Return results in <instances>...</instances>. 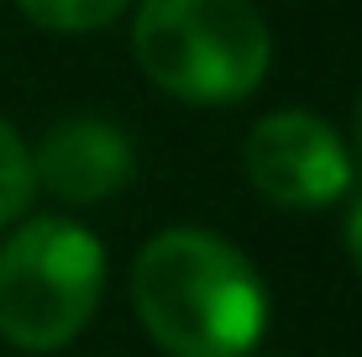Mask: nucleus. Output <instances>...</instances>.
I'll use <instances>...</instances> for the list:
<instances>
[{
  "mask_svg": "<svg viewBox=\"0 0 362 357\" xmlns=\"http://www.w3.org/2000/svg\"><path fill=\"white\" fill-rule=\"evenodd\" d=\"M132 168H136V158H132L127 131L100 121V116L58 121L32 153V179L47 184V194H58L69 205L110 200L132 179Z\"/></svg>",
  "mask_w": 362,
  "mask_h": 357,
  "instance_id": "obj_5",
  "label": "nucleus"
},
{
  "mask_svg": "<svg viewBox=\"0 0 362 357\" xmlns=\"http://www.w3.org/2000/svg\"><path fill=\"white\" fill-rule=\"evenodd\" d=\"M32 189H37V179H32V153H27V142H21L16 131L0 121V231L27 211Z\"/></svg>",
  "mask_w": 362,
  "mask_h": 357,
  "instance_id": "obj_7",
  "label": "nucleus"
},
{
  "mask_svg": "<svg viewBox=\"0 0 362 357\" xmlns=\"http://www.w3.org/2000/svg\"><path fill=\"white\" fill-rule=\"evenodd\" d=\"M21 11L47 32H64V37H79V32H100L132 6V0H16Z\"/></svg>",
  "mask_w": 362,
  "mask_h": 357,
  "instance_id": "obj_6",
  "label": "nucleus"
},
{
  "mask_svg": "<svg viewBox=\"0 0 362 357\" xmlns=\"http://www.w3.org/2000/svg\"><path fill=\"white\" fill-rule=\"evenodd\" d=\"M341 237H346V257H352L357 274H362V189L352 194V205H346V226H341Z\"/></svg>",
  "mask_w": 362,
  "mask_h": 357,
  "instance_id": "obj_8",
  "label": "nucleus"
},
{
  "mask_svg": "<svg viewBox=\"0 0 362 357\" xmlns=\"http://www.w3.org/2000/svg\"><path fill=\"white\" fill-rule=\"evenodd\" d=\"M132 47L147 79L189 105L247 100L273 58L252 0H142Z\"/></svg>",
  "mask_w": 362,
  "mask_h": 357,
  "instance_id": "obj_2",
  "label": "nucleus"
},
{
  "mask_svg": "<svg viewBox=\"0 0 362 357\" xmlns=\"http://www.w3.org/2000/svg\"><path fill=\"white\" fill-rule=\"evenodd\" d=\"M352 142H357V153H362V100H357V110H352Z\"/></svg>",
  "mask_w": 362,
  "mask_h": 357,
  "instance_id": "obj_9",
  "label": "nucleus"
},
{
  "mask_svg": "<svg viewBox=\"0 0 362 357\" xmlns=\"http://www.w3.org/2000/svg\"><path fill=\"white\" fill-rule=\"evenodd\" d=\"M105 247L64 216L27 221L0 247V336L21 352H58L90 326Z\"/></svg>",
  "mask_w": 362,
  "mask_h": 357,
  "instance_id": "obj_3",
  "label": "nucleus"
},
{
  "mask_svg": "<svg viewBox=\"0 0 362 357\" xmlns=\"http://www.w3.org/2000/svg\"><path fill=\"white\" fill-rule=\"evenodd\" d=\"M132 300L168 357H247L268 326V289L231 242L158 231L132 268Z\"/></svg>",
  "mask_w": 362,
  "mask_h": 357,
  "instance_id": "obj_1",
  "label": "nucleus"
},
{
  "mask_svg": "<svg viewBox=\"0 0 362 357\" xmlns=\"http://www.w3.org/2000/svg\"><path fill=\"white\" fill-rule=\"evenodd\" d=\"M247 179L284 211H320L352 189V147L315 110H273L247 131Z\"/></svg>",
  "mask_w": 362,
  "mask_h": 357,
  "instance_id": "obj_4",
  "label": "nucleus"
}]
</instances>
